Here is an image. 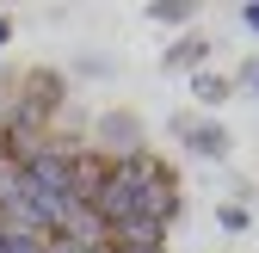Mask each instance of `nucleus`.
Here are the masks:
<instances>
[{"label": "nucleus", "mask_w": 259, "mask_h": 253, "mask_svg": "<svg viewBox=\"0 0 259 253\" xmlns=\"http://www.w3.org/2000/svg\"><path fill=\"white\" fill-rule=\"evenodd\" d=\"M87 148L105 154V161H130V154H142V117L136 111H99L87 123Z\"/></svg>", "instance_id": "f257e3e1"}, {"label": "nucleus", "mask_w": 259, "mask_h": 253, "mask_svg": "<svg viewBox=\"0 0 259 253\" xmlns=\"http://www.w3.org/2000/svg\"><path fill=\"white\" fill-rule=\"evenodd\" d=\"M173 136L185 142L191 161H210V167H222V161L235 154V136L222 130L216 117H185V111H179V117H173Z\"/></svg>", "instance_id": "f03ea898"}, {"label": "nucleus", "mask_w": 259, "mask_h": 253, "mask_svg": "<svg viewBox=\"0 0 259 253\" xmlns=\"http://www.w3.org/2000/svg\"><path fill=\"white\" fill-rule=\"evenodd\" d=\"M13 99H25L31 111L50 117V123H56V111L74 105V99H68V74H62V68H44V62H37V68H25V80L13 87Z\"/></svg>", "instance_id": "7ed1b4c3"}, {"label": "nucleus", "mask_w": 259, "mask_h": 253, "mask_svg": "<svg viewBox=\"0 0 259 253\" xmlns=\"http://www.w3.org/2000/svg\"><path fill=\"white\" fill-rule=\"evenodd\" d=\"M179 204H185V192H179V173L160 161L148 179H142V198H136V216H148V223H160V229H173L179 223Z\"/></svg>", "instance_id": "20e7f679"}, {"label": "nucleus", "mask_w": 259, "mask_h": 253, "mask_svg": "<svg viewBox=\"0 0 259 253\" xmlns=\"http://www.w3.org/2000/svg\"><path fill=\"white\" fill-rule=\"evenodd\" d=\"M105 235H111V229H105V216L93 210V204H68L50 241H68V247H105Z\"/></svg>", "instance_id": "39448f33"}, {"label": "nucleus", "mask_w": 259, "mask_h": 253, "mask_svg": "<svg viewBox=\"0 0 259 253\" xmlns=\"http://www.w3.org/2000/svg\"><path fill=\"white\" fill-rule=\"evenodd\" d=\"M105 173H111L105 154L80 148L74 161H68V204H93V198H99V185H105Z\"/></svg>", "instance_id": "423d86ee"}, {"label": "nucleus", "mask_w": 259, "mask_h": 253, "mask_svg": "<svg viewBox=\"0 0 259 253\" xmlns=\"http://www.w3.org/2000/svg\"><path fill=\"white\" fill-rule=\"evenodd\" d=\"M105 247H130V253H167V229L148 223V216H123V223H111Z\"/></svg>", "instance_id": "0eeeda50"}, {"label": "nucleus", "mask_w": 259, "mask_h": 253, "mask_svg": "<svg viewBox=\"0 0 259 253\" xmlns=\"http://www.w3.org/2000/svg\"><path fill=\"white\" fill-rule=\"evenodd\" d=\"M204 62H210V37H204V31H185V37L160 56V68H173V74H198Z\"/></svg>", "instance_id": "6e6552de"}, {"label": "nucleus", "mask_w": 259, "mask_h": 253, "mask_svg": "<svg viewBox=\"0 0 259 253\" xmlns=\"http://www.w3.org/2000/svg\"><path fill=\"white\" fill-rule=\"evenodd\" d=\"M191 99H198V105H222V99H235V80L198 68V74H191Z\"/></svg>", "instance_id": "1a4fd4ad"}, {"label": "nucleus", "mask_w": 259, "mask_h": 253, "mask_svg": "<svg viewBox=\"0 0 259 253\" xmlns=\"http://www.w3.org/2000/svg\"><path fill=\"white\" fill-rule=\"evenodd\" d=\"M154 25H173V31H191V19H198V7H191V0H148L142 7Z\"/></svg>", "instance_id": "9d476101"}, {"label": "nucleus", "mask_w": 259, "mask_h": 253, "mask_svg": "<svg viewBox=\"0 0 259 253\" xmlns=\"http://www.w3.org/2000/svg\"><path fill=\"white\" fill-rule=\"evenodd\" d=\"M216 229L247 235V229H253V210H247V204H235V198H222V204H216Z\"/></svg>", "instance_id": "9b49d317"}, {"label": "nucleus", "mask_w": 259, "mask_h": 253, "mask_svg": "<svg viewBox=\"0 0 259 253\" xmlns=\"http://www.w3.org/2000/svg\"><path fill=\"white\" fill-rule=\"evenodd\" d=\"M74 74H80V80H111V74H117V62L99 56V50H87V56L74 62Z\"/></svg>", "instance_id": "f8f14e48"}, {"label": "nucleus", "mask_w": 259, "mask_h": 253, "mask_svg": "<svg viewBox=\"0 0 259 253\" xmlns=\"http://www.w3.org/2000/svg\"><path fill=\"white\" fill-rule=\"evenodd\" d=\"M229 80H235V93H253V99H259V56H241V68Z\"/></svg>", "instance_id": "ddd939ff"}, {"label": "nucleus", "mask_w": 259, "mask_h": 253, "mask_svg": "<svg viewBox=\"0 0 259 253\" xmlns=\"http://www.w3.org/2000/svg\"><path fill=\"white\" fill-rule=\"evenodd\" d=\"M241 25L253 31V37H259V0H241Z\"/></svg>", "instance_id": "4468645a"}, {"label": "nucleus", "mask_w": 259, "mask_h": 253, "mask_svg": "<svg viewBox=\"0 0 259 253\" xmlns=\"http://www.w3.org/2000/svg\"><path fill=\"white\" fill-rule=\"evenodd\" d=\"M7 44H13V19L0 13V50H7Z\"/></svg>", "instance_id": "2eb2a0df"}, {"label": "nucleus", "mask_w": 259, "mask_h": 253, "mask_svg": "<svg viewBox=\"0 0 259 253\" xmlns=\"http://www.w3.org/2000/svg\"><path fill=\"white\" fill-rule=\"evenodd\" d=\"M0 167H13V161H7V148H0Z\"/></svg>", "instance_id": "dca6fc26"}]
</instances>
